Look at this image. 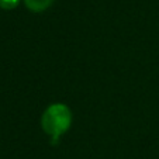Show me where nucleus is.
<instances>
[{
    "instance_id": "nucleus-1",
    "label": "nucleus",
    "mask_w": 159,
    "mask_h": 159,
    "mask_svg": "<svg viewBox=\"0 0 159 159\" xmlns=\"http://www.w3.org/2000/svg\"><path fill=\"white\" fill-rule=\"evenodd\" d=\"M72 111L65 103H54L44 110L41 116V128L54 141L58 139L70 128Z\"/></svg>"
},
{
    "instance_id": "nucleus-2",
    "label": "nucleus",
    "mask_w": 159,
    "mask_h": 159,
    "mask_svg": "<svg viewBox=\"0 0 159 159\" xmlns=\"http://www.w3.org/2000/svg\"><path fill=\"white\" fill-rule=\"evenodd\" d=\"M23 2H24L25 7L33 13L45 11V10L49 9V7L52 6V3H54V0H23Z\"/></svg>"
},
{
    "instance_id": "nucleus-3",
    "label": "nucleus",
    "mask_w": 159,
    "mask_h": 159,
    "mask_svg": "<svg viewBox=\"0 0 159 159\" xmlns=\"http://www.w3.org/2000/svg\"><path fill=\"white\" fill-rule=\"evenodd\" d=\"M21 0H0V9L3 10H13L20 4Z\"/></svg>"
}]
</instances>
